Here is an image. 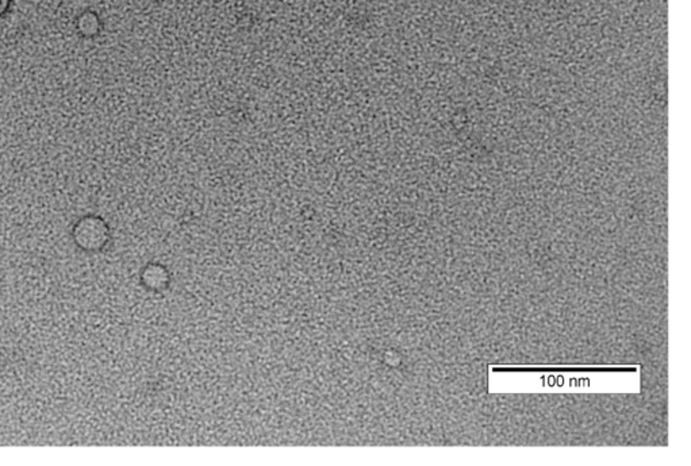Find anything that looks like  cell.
Listing matches in <instances>:
<instances>
[{
	"instance_id": "6da1fadb",
	"label": "cell",
	"mask_w": 691,
	"mask_h": 466,
	"mask_svg": "<svg viewBox=\"0 0 691 466\" xmlns=\"http://www.w3.org/2000/svg\"><path fill=\"white\" fill-rule=\"evenodd\" d=\"M76 241L86 249H99L104 245L109 238V230L106 225L99 221L89 218L79 223L75 230Z\"/></svg>"
},
{
	"instance_id": "7a4b0ae2",
	"label": "cell",
	"mask_w": 691,
	"mask_h": 466,
	"mask_svg": "<svg viewBox=\"0 0 691 466\" xmlns=\"http://www.w3.org/2000/svg\"><path fill=\"white\" fill-rule=\"evenodd\" d=\"M144 284L153 291H163L169 286L168 270L161 265H149L144 270Z\"/></svg>"
},
{
	"instance_id": "3957f363",
	"label": "cell",
	"mask_w": 691,
	"mask_h": 466,
	"mask_svg": "<svg viewBox=\"0 0 691 466\" xmlns=\"http://www.w3.org/2000/svg\"><path fill=\"white\" fill-rule=\"evenodd\" d=\"M7 6H8V0H0V14H3L6 11Z\"/></svg>"
}]
</instances>
